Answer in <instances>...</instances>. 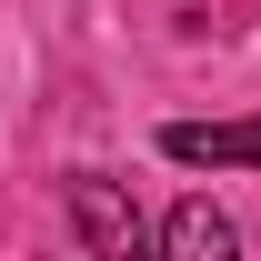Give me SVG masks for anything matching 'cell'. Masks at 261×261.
I'll list each match as a JSON object with an SVG mask.
<instances>
[{"label":"cell","instance_id":"cell-2","mask_svg":"<svg viewBox=\"0 0 261 261\" xmlns=\"http://www.w3.org/2000/svg\"><path fill=\"white\" fill-rule=\"evenodd\" d=\"M70 231H81V251H130V241H141V211H130L121 181L70 171Z\"/></svg>","mask_w":261,"mask_h":261},{"label":"cell","instance_id":"cell-1","mask_svg":"<svg viewBox=\"0 0 261 261\" xmlns=\"http://www.w3.org/2000/svg\"><path fill=\"white\" fill-rule=\"evenodd\" d=\"M161 151L181 171H261V121H161Z\"/></svg>","mask_w":261,"mask_h":261},{"label":"cell","instance_id":"cell-3","mask_svg":"<svg viewBox=\"0 0 261 261\" xmlns=\"http://www.w3.org/2000/svg\"><path fill=\"white\" fill-rule=\"evenodd\" d=\"M161 251L171 261H231V221L211 211V201H181V211L161 221Z\"/></svg>","mask_w":261,"mask_h":261}]
</instances>
